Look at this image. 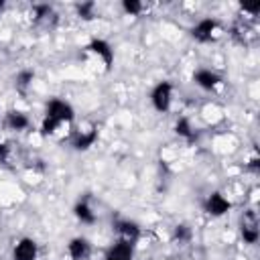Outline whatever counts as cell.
Segmentation results:
<instances>
[{"instance_id":"6da1fadb","label":"cell","mask_w":260,"mask_h":260,"mask_svg":"<svg viewBox=\"0 0 260 260\" xmlns=\"http://www.w3.org/2000/svg\"><path fill=\"white\" fill-rule=\"evenodd\" d=\"M171 95H173V85L169 81L156 83V87L150 93V102L156 112H167L171 108Z\"/></svg>"},{"instance_id":"7a4b0ae2","label":"cell","mask_w":260,"mask_h":260,"mask_svg":"<svg viewBox=\"0 0 260 260\" xmlns=\"http://www.w3.org/2000/svg\"><path fill=\"white\" fill-rule=\"evenodd\" d=\"M45 116L47 118H53L55 122H59V124H63V122H71L73 120V108L67 104V102H63V100H51L49 104H47V112H45Z\"/></svg>"},{"instance_id":"3957f363","label":"cell","mask_w":260,"mask_h":260,"mask_svg":"<svg viewBox=\"0 0 260 260\" xmlns=\"http://www.w3.org/2000/svg\"><path fill=\"white\" fill-rule=\"evenodd\" d=\"M242 238L246 244H256L258 242V236H260V230H258V215L254 209H248L244 211L242 215Z\"/></svg>"},{"instance_id":"277c9868","label":"cell","mask_w":260,"mask_h":260,"mask_svg":"<svg viewBox=\"0 0 260 260\" xmlns=\"http://www.w3.org/2000/svg\"><path fill=\"white\" fill-rule=\"evenodd\" d=\"M215 28H217V20H215V18H203V20H199V22L191 28V35H193V39L199 41V43H209V41L213 39Z\"/></svg>"},{"instance_id":"5b68a950","label":"cell","mask_w":260,"mask_h":260,"mask_svg":"<svg viewBox=\"0 0 260 260\" xmlns=\"http://www.w3.org/2000/svg\"><path fill=\"white\" fill-rule=\"evenodd\" d=\"M232 209V203L221 195V193H211L207 199H205V211L209 213V215H213V217H219V215H223V213H228Z\"/></svg>"},{"instance_id":"8992f818","label":"cell","mask_w":260,"mask_h":260,"mask_svg":"<svg viewBox=\"0 0 260 260\" xmlns=\"http://www.w3.org/2000/svg\"><path fill=\"white\" fill-rule=\"evenodd\" d=\"M87 51L95 53V55L104 61L106 69H110V67H112V63H114V49L110 47V43H108V41H104V39H93V41L87 45Z\"/></svg>"},{"instance_id":"52a82bcc","label":"cell","mask_w":260,"mask_h":260,"mask_svg":"<svg viewBox=\"0 0 260 260\" xmlns=\"http://www.w3.org/2000/svg\"><path fill=\"white\" fill-rule=\"evenodd\" d=\"M114 230L120 234V240H126L130 244H136V240L140 238V228L138 223L130 221V219H116L114 221Z\"/></svg>"},{"instance_id":"ba28073f","label":"cell","mask_w":260,"mask_h":260,"mask_svg":"<svg viewBox=\"0 0 260 260\" xmlns=\"http://www.w3.org/2000/svg\"><path fill=\"white\" fill-rule=\"evenodd\" d=\"M134 254V244L126 242V240H118L106 254L104 260H132Z\"/></svg>"},{"instance_id":"9c48e42d","label":"cell","mask_w":260,"mask_h":260,"mask_svg":"<svg viewBox=\"0 0 260 260\" xmlns=\"http://www.w3.org/2000/svg\"><path fill=\"white\" fill-rule=\"evenodd\" d=\"M12 258H14V260H35V258H37V242L30 240V238H22V240L14 246Z\"/></svg>"},{"instance_id":"30bf717a","label":"cell","mask_w":260,"mask_h":260,"mask_svg":"<svg viewBox=\"0 0 260 260\" xmlns=\"http://www.w3.org/2000/svg\"><path fill=\"white\" fill-rule=\"evenodd\" d=\"M67 252H69L71 260H85L91 254V246L85 238H73L67 244Z\"/></svg>"},{"instance_id":"8fae6325","label":"cell","mask_w":260,"mask_h":260,"mask_svg":"<svg viewBox=\"0 0 260 260\" xmlns=\"http://www.w3.org/2000/svg\"><path fill=\"white\" fill-rule=\"evenodd\" d=\"M193 81L201 87V89H213L217 83H219V75L217 73H213L211 69H197L195 73H193Z\"/></svg>"},{"instance_id":"7c38bea8","label":"cell","mask_w":260,"mask_h":260,"mask_svg":"<svg viewBox=\"0 0 260 260\" xmlns=\"http://www.w3.org/2000/svg\"><path fill=\"white\" fill-rule=\"evenodd\" d=\"M73 213H75V217H77L81 223H93V221H95V213L91 211V207H89V203H87V197H83L81 201L75 203Z\"/></svg>"},{"instance_id":"4fadbf2b","label":"cell","mask_w":260,"mask_h":260,"mask_svg":"<svg viewBox=\"0 0 260 260\" xmlns=\"http://www.w3.org/2000/svg\"><path fill=\"white\" fill-rule=\"evenodd\" d=\"M98 140V130L91 128L89 132H79L75 138H73V148L75 150H87L89 146H93Z\"/></svg>"},{"instance_id":"5bb4252c","label":"cell","mask_w":260,"mask_h":260,"mask_svg":"<svg viewBox=\"0 0 260 260\" xmlns=\"http://www.w3.org/2000/svg\"><path fill=\"white\" fill-rule=\"evenodd\" d=\"M6 126L12 128V130H24L28 126V118H26V114L12 110V112L6 114Z\"/></svg>"},{"instance_id":"9a60e30c","label":"cell","mask_w":260,"mask_h":260,"mask_svg":"<svg viewBox=\"0 0 260 260\" xmlns=\"http://www.w3.org/2000/svg\"><path fill=\"white\" fill-rule=\"evenodd\" d=\"M35 79V73L30 71V69H26V71H20L18 75H16V89L18 91H26V87L30 85V81Z\"/></svg>"},{"instance_id":"2e32d148","label":"cell","mask_w":260,"mask_h":260,"mask_svg":"<svg viewBox=\"0 0 260 260\" xmlns=\"http://www.w3.org/2000/svg\"><path fill=\"white\" fill-rule=\"evenodd\" d=\"M175 132H177L179 136L187 138V140L193 138V128H191V124H189L187 118H179V120H177V124H175Z\"/></svg>"},{"instance_id":"e0dca14e","label":"cell","mask_w":260,"mask_h":260,"mask_svg":"<svg viewBox=\"0 0 260 260\" xmlns=\"http://www.w3.org/2000/svg\"><path fill=\"white\" fill-rule=\"evenodd\" d=\"M77 14L83 18V20H91L95 16V4L93 2H83L77 6Z\"/></svg>"},{"instance_id":"ac0fdd59","label":"cell","mask_w":260,"mask_h":260,"mask_svg":"<svg viewBox=\"0 0 260 260\" xmlns=\"http://www.w3.org/2000/svg\"><path fill=\"white\" fill-rule=\"evenodd\" d=\"M122 8H124L128 14L136 16V14L142 12V2H138V0H124V2H122Z\"/></svg>"},{"instance_id":"d6986e66","label":"cell","mask_w":260,"mask_h":260,"mask_svg":"<svg viewBox=\"0 0 260 260\" xmlns=\"http://www.w3.org/2000/svg\"><path fill=\"white\" fill-rule=\"evenodd\" d=\"M175 240H179V242H187L189 238H191V230L185 225V223H179L177 228H175Z\"/></svg>"},{"instance_id":"ffe728a7","label":"cell","mask_w":260,"mask_h":260,"mask_svg":"<svg viewBox=\"0 0 260 260\" xmlns=\"http://www.w3.org/2000/svg\"><path fill=\"white\" fill-rule=\"evenodd\" d=\"M59 126H61L59 122H55L53 118H47V116H45V120H43V124H41V132H43V134H53Z\"/></svg>"},{"instance_id":"44dd1931","label":"cell","mask_w":260,"mask_h":260,"mask_svg":"<svg viewBox=\"0 0 260 260\" xmlns=\"http://www.w3.org/2000/svg\"><path fill=\"white\" fill-rule=\"evenodd\" d=\"M242 8H244V10H248V12H254V14H256V12L260 10V4H258V2H256V4H244Z\"/></svg>"},{"instance_id":"7402d4cb","label":"cell","mask_w":260,"mask_h":260,"mask_svg":"<svg viewBox=\"0 0 260 260\" xmlns=\"http://www.w3.org/2000/svg\"><path fill=\"white\" fill-rule=\"evenodd\" d=\"M6 154H8V146L0 142V160H4V158H6Z\"/></svg>"},{"instance_id":"603a6c76","label":"cell","mask_w":260,"mask_h":260,"mask_svg":"<svg viewBox=\"0 0 260 260\" xmlns=\"http://www.w3.org/2000/svg\"><path fill=\"white\" fill-rule=\"evenodd\" d=\"M248 167H250L252 171H256V169H258V160H256V158H254V160H250V165H248Z\"/></svg>"},{"instance_id":"cb8c5ba5","label":"cell","mask_w":260,"mask_h":260,"mask_svg":"<svg viewBox=\"0 0 260 260\" xmlns=\"http://www.w3.org/2000/svg\"><path fill=\"white\" fill-rule=\"evenodd\" d=\"M2 10H4V2L0 0V12H2Z\"/></svg>"}]
</instances>
